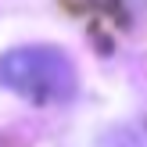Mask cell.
I'll use <instances>...</instances> for the list:
<instances>
[{
  "mask_svg": "<svg viewBox=\"0 0 147 147\" xmlns=\"http://www.w3.org/2000/svg\"><path fill=\"white\" fill-rule=\"evenodd\" d=\"M76 65L57 47H18L0 54V86L14 90L29 104H65L76 93Z\"/></svg>",
  "mask_w": 147,
  "mask_h": 147,
  "instance_id": "1",
  "label": "cell"
}]
</instances>
